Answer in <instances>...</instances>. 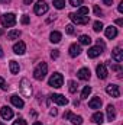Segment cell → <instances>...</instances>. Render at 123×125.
I'll return each mask as SVG.
<instances>
[{"mask_svg": "<svg viewBox=\"0 0 123 125\" xmlns=\"http://www.w3.org/2000/svg\"><path fill=\"white\" fill-rule=\"evenodd\" d=\"M46 73H48V64L46 62H39L36 65V68L33 70V77L36 80H44Z\"/></svg>", "mask_w": 123, "mask_h": 125, "instance_id": "cell-1", "label": "cell"}, {"mask_svg": "<svg viewBox=\"0 0 123 125\" xmlns=\"http://www.w3.org/2000/svg\"><path fill=\"white\" fill-rule=\"evenodd\" d=\"M0 22H1V25H3L4 28H12V26H15V23H16V16H15L13 13H4V15L0 18Z\"/></svg>", "mask_w": 123, "mask_h": 125, "instance_id": "cell-2", "label": "cell"}, {"mask_svg": "<svg viewBox=\"0 0 123 125\" xmlns=\"http://www.w3.org/2000/svg\"><path fill=\"white\" fill-rule=\"evenodd\" d=\"M48 83H49V86H52L55 89H60L62 84H64V77H62L61 73H54L51 76V79H49Z\"/></svg>", "mask_w": 123, "mask_h": 125, "instance_id": "cell-3", "label": "cell"}, {"mask_svg": "<svg viewBox=\"0 0 123 125\" xmlns=\"http://www.w3.org/2000/svg\"><path fill=\"white\" fill-rule=\"evenodd\" d=\"M48 4H46V1H44V0H39V1H36L35 3V6H33V12L38 15V16H42V15H45L46 12H48Z\"/></svg>", "mask_w": 123, "mask_h": 125, "instance_id": "cell-4", "label": "cell"}, {"mask_svg": "<svg viewBox=\"0 0 123 125\" xmlns=\"http://www.w3.org/2000/svg\"><path fill=\"white\" fill-rule=\"evenodd\" d=\"M68 18H70L74 23H77V25H87V23L90 22L88 15H87V16H80V15H77V13H70Z\"/></svg>", "mask_w": 123, "mask_h": 125, "instance_id": "cell-5", "label": "cell"}, {"mask_svg": "<svg viewBox=\"0 0 123 125\" xmlns=\"http://www.w3.org/2000/svg\"><path fill=\"white\" fill-rule=\"evenodd\" d=\"M20 90H22V94H23L25 97H31L32 86H31V83H29L28 79H22V80H20Z\"/></svg>", "mask_w": 123, "mask_h": 125, "instance_id": "cell-6", "label": "cell"}, {"mask_svg": "<svg viewBox=\"0 0 123 125\" xmlns=\"http://www.w3.org/2000/svg\"><path fill=\"white\" fill-rule=\"evenodd\" d=\"M106 93L110 94L112 97H119V96H120L119 86H117V84H109V86L106 87Z\"/></svg>", "mask_w": 123, "mask_h": 125, "instance_id": "cell-7", "label": "cell"}, {"mask_svg": "<svg viewBox=\"0 0 123 125\" xmlns=\"http://www.w3.org/2000/svg\"><path fill=\"white\" fill-rule=\"evenodd\" d=\"M51 100L52 102H55L57 105H61V106H65L67 103H68V99L65 97V96H62V94H58V93H54L51 96Z\"/></svg>", "mask_w": 123, "mask_h": 125, "instance_id": "cell-8", "label": "cell"}, {"mask_svg": "<svg viewBox=\"0 0 123 125\" xmlns=\"http://www.w3.org/2000/svg\"><path fill=\"white\" fill-rule=\"evenodd\" d=\"M0 115H1V118H3V119L10 121V119L13 118V111H12L9 106H3V108L0 109Z\"/></svg>", "mask_w": 123, "mask_h": 125, "instance_id": "cell-9", "label": "cell"}, {"mask_svg": "<svg viewBox=\"0 0 123 125\" xmlns=\"http://www.w3.org/2000/svg\"><path fill=\"white\" fill-rule=\"evenodd\" d=\"M25 51H26V45H25L23 41H19V42H16V44L13 45V52H15V54L22 55V54H25Z\"/></svg>", "mask_w": 123, "mask_h": 125, "instance_id": "cell-10", "label": "cell"}, {"mask_svg": "<svg viewBox=\"0 0 123 125\" xmlns=\"http://www.w3.org/2000/svg\"><path fill=\"white\" fill-rule=\"evenodd\" d=\"M96 71H97V76H98V79H101V80H104V79H107V68H106V64H98L97 65V68H96Z\"/></svg>", "mask_w": 123, "mask_h": 125, "instance_id": "cell-11", "label": "cell"}, {"mask_svg": "<svg viewBox=\"0 0 123 125\" xmlns=\"http://www.w3.org/2000/svg\"><path fill=\"white\" fill-rule=\"evenodd\" d=\"M112 58H113L116 62H122L123 61V51H122V48L116 47V48L112 51Z\"/></svg>", "mask_w": 123, "mask_h": 125, "instance_id": "cell-12", "label": "cell"}, {"mask_svg": "<svg viewBox=\"0 0 123 125\" xmlns=\"http://www.w3.org/2000/svg\"><path fill=\"white\" fill-rule=\"evenodd\" d=\"M101 52H103V48H101V47H98V45L91 47V48L87 51V54H88V57H90V58H96V57H98Z\"/></svg>", "mask_w": 123, "mask_h": 125, "instance_id": "cell-13", "label": "cell"}, {"mask_svg": "<svg viewBox=\"0 0 123 125\" xmlns=\"http://www.w3.org/2000/svg\"><path fill=\"white\" fill-rule=\"evenodd\" d=\"M77 76H78V79H80V80H88L91 74H90V70L84 67V68H80V70H78Z\"/></svg>", "mask_w": 123, "mask_h": 125, "instance_id": "cell-14", "label": "cell"}, {"mask_svg": "<svg viewBox=\"0 0 123 125\" xmlns=\"http://www.w3.org/2000/svg\"><path fill=\"white\" fill-rule=\"evenodd\" d=\"M81 47L80 45H77V44H72L71 47H70V55L71 57H78L80 54H81Z\"/></svg>", "mask_w": 123, "mask_h": 125, "instance_id": "cell-15", "label": "cell"}, {"mask_svg": "<svg viewBox=\"0 0 123 125\" xmlns=\"http://www.w3.org/2000/svg\"><path fill=\"white\" fill-rule=\"evenodd\" d=\"M106 36L109 38V39H114L116 36H117V29L114 28V26H107L106 28Z\"/></svg>", "mask_w": 123, "mask_h": 125, "instance_id": "cell-16", "label": "cell"}, {"mask_svg": "<svg viewBox=\"0 0 123 125\" xmlns=\"http://www.w3.org/2000/svg\"><path fill=\"white\" fill-rule=\"evenodd\" d=\"M61 38H62V35H61V32H58V31L51 32V35H49V41L52 44H58L61 41Z\"/></svg>", "mask_w": 123, "mask_h": 125, "instance_id": "cell-17", "label": "cell"}, {"mask_svg": "<svg viewBox=\"0 0 123 125\" xmlns=\"http://www.w3.org/2000/svg\"><path fill=\"white\" fill-rule=\"evenodd\" d=\"M114 118H116V109L113 105H109L107 106V119L112 122V121H114Z\"/></svg>", "mask_w": 123, "mask_h": 125, "instance_id": "cell-18", "label": "cell"}, {"mask_svg": "<svg viewBox=\"0 0 123 125\" xmlns=\"http://www.w3.org/2000/svg\"><path fill=\"white\" fill-rule=\"evenodd\" d=\"M88 106H90L91 109H100V106H101V99H100V97H93L91 100L88 102Z\"/></svg>", "mask_w": 123, "mask_h": 125, "instance_id": "cell-19", "label": "cell"}, {"mask_svg": "<svg viewBox=\"0 0 123 125\" xmlns=\"http://www.w3.org/2000/svg\"><path fill=\"white\" fill-rule=\"evenodd\" d=\"M10 102H12L16 108H23V105H25V103H23V100H22L19 96H16V94H13V96L10 97Z\"/></svg>", "mask_w": 123, "mask_h": 125, "instance_id": "cell-20", "label": "cell"}, {"mask_svg": "<svg viewBox=\"0 0 123 125\" xmlns=\"http://www.w3.org/2000/svg\"><path fill=\"white\" fill-rule=\"evenodd\" d=\"M93 122L94 124H98V125H101L103 122H104V116H103V114L101 112H96L94 115H93Z\"/></svg>", "mask_w": 123, "mask_h": 125, "instance_id": "cell-21", "label": "cell"}, {"mask_svg": "<svg viewBox=\"0 0 123 125\" xmlns=\"http://www.w3.org/2000/svg\"><path fill=\"white\" fill-rule=\"evenodd\" d=\"M9 67H10V73H12V74H18V73H19V70H20L19 62H16L15 60H12V61L9 62Z\"/></svg>", "mask_w": 123, "mask_h": 125, "instance_id": "cell-22", "label": "cell"}, {"mask_svg": "<svg viewBox=\"0 0 123 125\" xmlns=\"http://www.w3.org/2000/svg\"><path fill=\"white\" fill-rule=\"evenodd\" d=\"M68 119L72 122V125H81L83 124V118H81L80 115H74V114H71Z\"/></svg>", "mask_w": 123, "mask_h": 125, "instance_id": "cell-23", "label": "cell"}, {"mask_svg": "<svg viewBox=\"0 0 123 125\" xmlns=\"http://www.w3.org/2000/svg\"><path fill=\"white\" fill-rule=\"evenodd\" d=\"M80 44L81 45H90L91 44V38L88 35H81L80 36Z\"/></svg>", "mask_w": 123, "mask_h": 125, "instance_id": "cell-24", "label": "cell"}, {"mask_svg": "<svg viewBox=\"0 0 123 125\" xmlns=\"http://www.w3.org/2000/svg\"><path fill=\"white\" fill-rule=\"evenodd\" d=\"M20 33H22L20 31H18V29H13V31H10L9 33H7V38H9V39H18V38L20 36Z\"/></svg>", "mask_w": 123, "mask_h": 125, "instance_id": "cell-25", "label": "cell"}, {"mask_svg": "<svg viewBox=\"0 0 123 125\" xmlns=\"http://www.w3.org/2000/svg\"><path fill=\"white\" fill-rule=\"evenodd\" d=\"M90 93H91V87L90 86H84V89L81 92V99H87Z\"/></svg>", "mask_w": 123, "mask_h": 125, "instance_id": "cell-26", "label": "cell"}, {"mask_svg": "<svg viewBox=\"0 0 123 125\" xmlns=\"http://www.w3.org/2000/svg\"><path fill=\"white\" fill-rule=\"evenodd\" d=\"M103 28H104V25H103L100 21H96V22H94V25H93V29H94L96 32H100Z\"/></svg>", "mask_w": 123, "mask_h": 125, "instance_id": "cell-27", "label": "cell"}, {"mask_svg": "<svg viewBox=\"0 0 123 125\" xmlns=\"http://www.w3.org/2000/svg\"><path fill=\"white\" fill-rule=\"evenodd\" d=\"M77 15H80V16H87V15H88V7H86V6H81V7L78 9Z\"/></svg>", "mask_w": 123, "mask_h": 125, "instance_id": "cell-28", "label": "cell"}, {"mask_svg": "<svg viewBox=\"0 0 123 125\" xmlns=\"http://www.w3.org/2000/svg\"><path fill=\"white\" fill-rule=\"evenodd\" d=\"M68 86H70V87H68L70 93H75V92H77V83H75V82H72V80L68 82Z\"/></svg>", "mask_w": 123, "mask_h": 125, "instance_id": "cell-29", "label": "cell"}, {"mask_svg": "<svg viewBox=\"0 0 123 125\" xmlns=\"http://www.w3.org/2000/svg\"><path fill=\"white\" fill-rule=\"evenodd\" d=\"M54 6L57 9H64L65 6V0H54Z\"/></svg>", "mask_w": 123, "mask_h": 125, "instance_id": "cell-30", "label": "cell"}, {"mask_svg": "<svg viewBox=\"0 0 123 125\" xmlns=\"http://www.w3.org/2000/svg\"><path fill=\"white\" fill-rule=\"evenodd\" d=\"M65 32H67L68 35H74V33H75V28H74V25H67V26H65Z\"/></svg>", "mask_w": 123, "mask_h": 125, "instance_id": "cell-31", "label": "cell"}, {"mask_svg": "<svg viewBox=\"0 0 123 125\" xmlns=\"http://www.w3.org/2000/svg\"><path fill=\"white\" fill-rule=\"evenodd\" d=\"M70 3H71V6H74V7H78V6L83 4V0H70Z\"/></svg>", "mask_w": 123, "mask_h": 125, "instance_id": "cell-32", "label": "cell"}, {"mask_svg": "<svg viewBox=\"0 0 123 125\" xmlns=\"http://www.w3.org/2000/svg\"><path fill=\"white\" fill-rule=\"evenodd\" d=\"M94 15H96V16H101V15H103V10H101L98 6H94Z\"/></svg>", "mask_w": 123, "mask_h": 125, "instance_id": "cell-33", "label": "cell"}, {"mask_svg": "<svg viewBox=\"0 0 123 125\" xmlns=\"http://www.w3.org/2000/svg\"><path fill=\"white\" fill-rule=\"evenodd\" d=\"M109 65L112 67V70H113V71H122V65H120V64H116V65H112V64L109 62Z\"/></svg>", "mask_w": 123, "mask_h": 125, "instance_id": "cell-34", "label": "cell"}, {"mask_svg": "<svg viewBox=\"0 0 123 125\" xmlns=\"http://www.w3.org/2000/svg\"><path fill=\"white\" fill-rule=\"evenodd\" d=\"M13 125H28V124H26V121H25V119L19 118L18 121H15V122H13Z\"/></svg>", "mask_w": 123, "mask_h": 125, "instance_id": "cell-35", "label": "cell"}, {"mask_svg": "<svg viewBox=\"0 0 123 125\" xmlns=\"http://www.w3.org/2000/svg\"><path fill=\"white\" fill-rule=\"evenodd\" d=\"M29 22H31V21H29V16H28V15H23V16H22V23H23V25H28Z\"/></svg>", "mask_w": 123, "mask_h": 125, "instance_id": "cell-36", "label": "cell"}, {"mask_svg": "<svg viewBox=\"0 0 123 125\" xmlns=\"http://www.w3.org/2000/svg\"><path fill=\"white\" fill-rule=\"evenodd\" d=\"M0 87H1L3 90H6V89H7V84H6V82H4V79H3V77H0Z\"/></svg>", "mask_w": 123, "mask_h": 125, "instance_id": "cell-37", "label": "cell"}, {"mask_svg": "<svg viewBox=\"0 0 123 125\" xmlns=\"http://www.w3.org/2000/svg\"><path fill=\"white\" fill-rule=\"evenodd\" d=\"M58 55H60V52H58V50H54L52 52H51V57L55 60V58H58Z\"/></svg>", "mask_w": 123, "mask_h": 125, "instance_id": "cell-38", "label": "cell"}, {"mask_svg": "<svg viewBox=\"0 0 123 125\" xmlns=\"http://www.w3.org/2000/svg\"><path fill=\"white\" fill-rule=\"evenodd\" d=\"M97 45H98V47H101L103 50H104V47H106V45H104V42H103V41H100V39L97 41Z\"/></svg>", "mask_w": 123, "mask_h": 125, "instance_id": "cell-39", "label": "cell"}, {"mask_svg": "<svg viewBox=\"0 0 123 125\" xmlns=\"http://www.w3.org/2000/svg\"><path fill=\"white\" fill-rule=\"evenodd\" d=\"M57 114H58V112H57V109H51V112H49V115H51V116H55Z\"/></svg>", "mask_w": 123, "mask_h": 125, "instance_id": "cell-40", "label": "cell"}, {"mask_svg": "<svg viewBox=\"0 0 123 125\" xmlns=\"http://www.w3.org/2000/svg\"><path fill=\"white\" fill-rule=\"evenodd\" d=\"M70 115H71V112H70V111H67V112L64 114V119H68V118H70Z\"/></svg>", "mask_w": 123, "mask_h": 125, "instance_id": "cell-41", "label": "cell"}, {"mask_svg": "<svg viewBox=\"0 0 123 125\" xmlns=\"http://www.w3.org/2000/svg\"><path fill=\"white\" fill-rule=\"evenodd\" d=\"M103 3H104V4H107V6H112L113 0H103Z\"/></svg>", "mask_w": 123, "mask_h": 125, "instance_id": "cell-42", "label": "cell"}, {"mask_svg": "<svg viewBox=\"0 0 123 125\" xmlns=\"http://www.w3.org/2000/svg\"><path fill=\"white\" fill-rule=\"evenodd\" d=\"M117 10H119L120 13L123 12V1H120V4H119V7H117Z\"/></svg>", "mask_w": 123, "mask_h": 125, "instance_id": "cell-43", "label": "cell"}, {"mask_svg": "<svg viewBox=\"0 0 123 125\" xmlns=\"http://www.w3.org/2000/svg\"><path fill=\"white\" fill-rule=\"evenodd\" d=\"M116 25L122 26V25H123V19H117V21H116Z\"/></svg>", "mask_w": 123, "mask_h": 125, "instance_id": "cell-44", "label": "cell"}, {"mask_svg": "<svg viewBox=\"0 0 123 125\" xmlns=\"http://www.w3.org/2000/svg\"><path fill=\"white\" fill-rule=\"evenodd\" d=\"M32 1H33V0H23V3H25V4H31Z\"/></svg>", "mask_w": 123, "mask_h": 125, "instance_id": "cell-45", "label": "cell"}, {"mask_svg": "<svg viewBox=\"0 0 123 125\" xmlns=\"http://www.w3.org/2000/svg\"><path fill=\"white\" fill-rule=\"evenodd\" d=\"M3 55H4V54H3V48L0 47V57H3Z\"/></svg>", "mask_w": 123, "mask_h": 125, "instance_id": "cell-46", "label": "cell"}, {"mask_svg": "<svg viewBox=\"0 0 123 125\" xmlns=\"http://www.w3.org/2000/svg\"><path fill=\"white\" fill-rule=\"evenodd\" d=\"M0 3H10V0H0Z\"/></svg>", "mask_w": 123, "mask_h": 125, "instance_id": "cell-47", "label": "cell"}, {"mask_svg": "<svg viewBox=\"0 0 123 125\" xmlns=\"http://www.w3.org/2000/svg\"><path fill=\"white\" fill-rule=\"evenodd\" d=\"M33 125H42V122H33Z\"/></svg>", "mask_w": 123, "mask_h": 125, "instance_id": "cell-48", "label": "cell"}, {"mask_svg": "<svg viewBox=\"0 0 123 125\" xmlns=\"http://www.w3.org/2000/svg\"><path fill=\"white\" fill-rule=\"evenodd\" d=\"M0 35H3V29H0Z\"/></svg>", "mask_w": 123, "mask_h": 125, "instance_id": "cell-49", "label": "cell"}, {"mask_svg": "<svg viewBox=\"0 0 123 125\" xmlns=\"http://www.w3.org/2000/svg\"><path fill=\"white\" fill-rule=\"evenodd\" d=\"M0 125H4V124H1V122H0Z\"/></svg>", "mask_w": 123, "mask_h": 125, "instance_id": "cell-50", "label": "cell"}]
</instances>
